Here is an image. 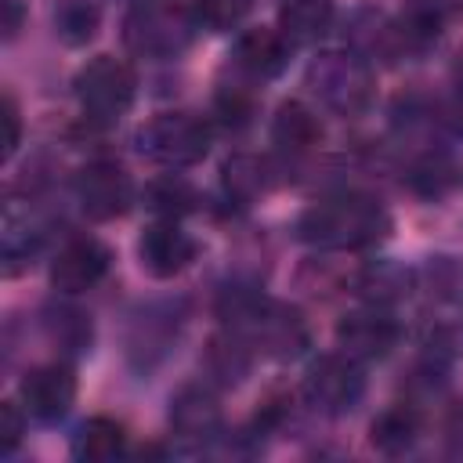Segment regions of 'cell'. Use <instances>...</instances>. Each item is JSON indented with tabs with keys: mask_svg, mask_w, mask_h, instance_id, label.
Masks as SVG:
<instances>
[{
	"mask_svg": "<svg viewBox=\"0 0 463 463\" xmlns=\"http://www.w3.org/2000/svg\"><path fill=\"white\" fill-rule=\"evenodd\" d=\"M293 232L315 250H369L391 235V213L373 195H333L311 203Z\"/></svg>",
	"mask_w": 463,
	"mask_h": 463,
	"instance_id": "obj_1",
	"label": "cell"
},
{
	"mask_svg": "<svg viewBox=\"0 0 463 463\" xmlns=\"http://www.w3.org/2000/svg\"><path fill=\"white\" fill-rule=\"evenodd\" d=\"M311 94L333 112V116H362L376 101V72L373 65L354 54L351 47L336 51H318L304 72Z\"/></svg>",
	"mask_w": 463,
	"mask_h": 463,
	"instance_id": "obj_2",
	"label": "cell"
},
{
	"mask_svg": "<svg viewBox=\"0 0 463 463\" xmlns=\"http://www.w3.org/2000/svg\"><path fill=\"white\" fill-rule=\"evenodd\" d=\"M213 130L195 112H159L137 130V152L166 170L195 166L210 156Z\"/></svg>",
	"mask_w": 463,
	"mask_h": 463,
	"instance_id": "obj_3",
	"label": "cell"
},
{
	"mask_svg": "<svg viewBox=\"0 0 463 463\" xmlns=\"http://www.w3.org/2000/svg\"><path fill=\"white\" fill-rule=\"evenodd\" d=\"M72 94L90 123H116L130 112L137 98V76L127 61L112 54H98L76 72Z\"/></svg>",
	"mask_w": 463,
	"mask_h": 463,
	"instance_id": "obj_4",
	"label": "cell"
},
{
	"mask_svg": "<svg viewBox=\"0 0 463 463\" xmlns=\"http://www.w3.org/2000/svg\"><path fill=\"white\" fill-rule=\"evenodd\" d=\"M192 29H199L192 14L166 4L137 0L123 18V43L141 58H174L188 47Z\"/></svg>",
	"mask_w": 463,
	"mask_h": 463,
	"instance_id": "obj_5",
	"label": "cell"
},
{
	"mask_svg": "<svg viewBox=\"0 0 463 463\" xmlns=\"http://www.w3.org/2000/svg\"><path fill=\"white\" fill-rule=\"evenodd\" d=\"M300 394L322 416H344V412H351L362 402V394H365L362 362L347 358L344 351L318 354L307 365L304 380H300Z\"/></svg>",
	"mask_w": 463,
	"mask_h": 463,
	"instance_id": "obj_6",
	"label": "cell"
},
{
	"mask_svg": "<svg viewBox=\"0 0 463 463\" xmlns=\"http://www.w3.org/2000/svg\"><path fill=\"white\" fill-rule=\"evenodd\" d=\"M184 326V307L181 300H156V304H145L134 322H130V333H127V362L134 373H152L170 351H174V340Z\"/></svg>",
	"mask_w": 463,
	"mask_h": 463,
	"instance_id": "obj_7",
	"label": "cell"
},
{
	"mask_svg": "<svg viewBox=\"0 0 463 463\" xmlns=\"http://www.w3.org/2000/svg\"><path fill=\"white\" fill-rule=\"evenodd\" d=\"M76 203L90 221H116L134 206V181L119 163L94 159L76 174Z\"/></svg>",
	"mask_w": 463,
	"mask_h": 463,
	"instance_id": "obj_8",
	"label": "cell"
},
{
	"mask_svg": "<svg viewBox=\"0 0 463 463\" xmlns=\"http://www.w3.org/2000/svg\"><path fill=\"white\" fill-rule=\"evenodd\" d=\"M402 340V326L391 307H365L351 311L336 322V347L354 362H380Z\"/></svg>",
	"mask_w": 463,
	"mask_h": 463,
	"instance_id": "obj_9",
	"label": "cell"
},
{
	"mask_svg": "<svg viewBox=\"0 0 463 463\" xmlns=\"http://www.w3.org/2000/svg\"><path fill=\"white\" fill-rule=\"evenodd\" d=\"M170 430L188 449H206L210 441H217L224 430V412L217 394L203 383H184L170 398Z\"/></svg>",
	"mask_w": 463,
	"mask_h": 463,
	"instance_id": "obj_10",
	"label": "cell"
},
{
	"mask_svg": "<svg viewBox=\"0 0 463 463\" xmlns=\"http://www.w3.org/2000/svg\"><path fill=\"white\" fill-rule=\"evenodd\" d=\"M109 268H112V250L101 239H94V235H76V239H69L54 253V260H51V286L58 293L76 297V293L94 289L109 275Z\"/></svg>",
	"mask_w": 463,
	"mask_h": 463,
	"instance_id": "obj_11",
	"label": "cell"
},
{
	"mask_svg": "<svg viewBox=\"0 0 463 463\" xmlns=\"http://www.w3.org/2000/svg\"><path fill=\"white\" fill-rule=\"evenodd\" d=\"M18 398H22V409L40 420V423H54L61 420L72 402H76V373L69 362H47V365H36L22 376L18 383Z\"/></svg>",
	"mask_w": 463,
	"mask_h": 463,
	"instance_id": "obj_12",
	"label": "cell"
},
{
	"mask_svg": "<svg viewBox=\"0 0 463 463\" xmlns=\"http://www.w3.org/2000/svg\"><path fill=\"white\" fill-rule=\"evenodd\" d=\"M199 253V242L177 224V221H156L141 232L137 239V257H141V268L152 275V279H174L181 275L184 268H192Z\"/></svg>",
	"mask_w": 463,
	"mask_h": 463,
	"instance_id": "obj_13",
	"label": "cell"
},
{
	"mask_svg": "<svg viewBox=\"0 0 463 463\" xmlns=\"http://www.w3.org/2000/svg\"><path fill=\"white\" fill-rule=\"evenodd\" d=\"M344 36H347V47L354 54H362L369 65L373 61H383V65H394L405 58V47H402V33H398V18L376 11V7H358L347 14L344 22Z\"/></svg>",
	"mask_w": 463,
	"mask_h": 463,
	"instance_id": "obj_14",
	"label": "cell"
},
{
	"mask_svg": "<svg viewBox=\"0 0 463 463\" xmlns=\"http://www.w3.org/2000/svg\"><path fill=\"white\" fill-rule=\"evenodd\" d=\"M47 242V224L18 199H11L4 206V232H0V257H4V275H22L25 268H33V260L40 257Z\"/></svg>",
	"mask_w": 463,
	"mask_h": 463,
	"instance_id": "obj_15",
	"label": "cell"
},
{
	"mask_svg": "<svg viewBox=\"0 0 463 463\" xmlns=\"http://www.w3.org/2000/svg\"><path fill=\"white\" fill-rule=\"evenodd\" d=\"M420 275L402 264V260H391V257H376V260H365L354 275H351V289L369 304V307H394L402 300L412 297Z\"/></svg>",
	"mask_w": 463,
	"mask_h": 463,
	"instance_id": "obj_16",
	"label": "cell"
},
{
	"mask_svg": "<svg viewBox=\"0 0 463 463\" xmlns=\"http://www.w3.org/2000/svg\"><path fill=\"white\" fill-rule=\"evenodd\" d=\"M289 51H293V43L279 29L257 25V29L239 33V40L232 47V61L250 80H275L289 65Z\"/></svg>",
	"mask_w": 463,
	"mask_h": 463,
	"instance_id": "obj_17",
	"label": "cell"
},
{
	"mask_svg": "<svg viewBox=\"0 0 463 463\" xmlns=\"http://www.w3.org/2000/svg\"><path fill=\"white\" fill-rule=\"evenodd\" d=\"M271 145L286 156H307L322 141V119L304 101H282L271 116Z\"/></svg>",
	"mask_w": 463,
	"mask_h": 463,
	"instance_id": "obj_18",
	"label": "cell"
},
{
	"mask_svg": "<svg viewBox=\"0 0 463 463\" xmlns=\"http://www.w3.org/2000/svg\"><path fill=\"white\" fill-rule=\"evenodd\" d=\"M40 322H43L47 340L61 354H72L76 358V354H87L90 344H94V322H90V315L80 311V307H72V304H47L43 315H40Z\"/></svg>",
	"mask_w": 463,
	"mask_h": 463,
	"instance_id": "obj_19",
	"label": "cell"
},
{
	"mask_svg": "<svg viewBox=\"0 0 463 463\" xmlns=\"http://www.w3.org/2000/svg\"><path fill=\"white\" fill-rule=\"evenodd\" d=\"M333 0H286L279 7V33L293 43V47H304V43H315L329 33L333 25Z\"/></svg>",
	"mask_w": 463,
	"mask_h": 463,
	"instance_id": "obj_20",
	"label": "cell"
},
{
	"mask_svg": "<svg viewBox=\"0 0 463 463\" xmlns=\"http://www.w3.org/2000/svg\"><path fill=\"white\" fill-rule=\"evenodd\" d=\"M369 441L380 456H405L420 441V412L412 405H391L369 423Z\"/></svg>",
	"mask_w": 463,
	"mask_h": 463,
	"instance_id": "obj_21",
	"label": "cell"
},
{
	"mask_svg": "<svg viewBox=\"0 0 463 463\" xmlns=\"http://www.w3.org/2000/svg\"><path fill=\"white\" fill-rule=\"evenodd\" d=\"M127 452V430L109 416H90L72 434V456L83 463H112Z\"/></svg>",
	"mask_w": 463,
	"mask_h": 463,
	"instance_id": "obj_22",
	"label": "cell"
},
{
	"mask_svg": "<svg viewBox=\"0 0 463 463\" xmlns=\"http://www.w3.org/2000/svg\"><path fill=\"white\" fill-rule=\"evenodd\" d=\"M268 181H271L268 177V163L257 159V156H250V152H235V156H228L221 163V188L239 206L257 203L268 192Z\"/></svg>",
	"mask_w": 463,
	"mask_h": 463,
	"instance_id": "obj_23",
	"label": "cell"
},
{
	"mask_svg": "<svg viewBox=\"0 0 463 463\" xmlns=\"http://www.w3.org/2000/svg\"><path fill=\"white\" fill-rule=\"evenodd\" d=\"M145 206L163 221H181L199 206V192L181 174H163L145 184Z\"/></svg>",
	"mask_w": 463,
	"mask_h": 463,
	"instance_id": "obj_24",
	"label": "cell"
},
{
	"mask_svg": "<svg viewBox=\"0 0 463 463\" xmlns=\"http://www.w3.org/2000/svg\"><path fill=\"white\" fill-rule=\"evenodd\" d=\"M250 340L235 329L228 333H217L206 347V373L217 380V383H239L246 373H250Z\"/></svg>",
	"mask_w": 463,
	"mask_h": 463,
	"instance_id": "obj_25",
	"label": "cell"
},
{
	"mask_svg": "<svg viewBox=\"0 0 463 463\" xmlns=\"http://www.w3.org/2000/svg\"><path fill=\"white\" fill-rule=\"evenodd\" d=\"M101 11L94 0H61L54 11V36L65 47H83L98 36Z\"/></svg>",
	"mask_w": 463,
	"mask_h": 463,
	"instance_id": "obj_26",
	"label": "cell"
},
{
	"mask_svg": "<svg viewBox=\"0 0 463 463\" xmlns=\"http://www.w3.org/2000/svg\"><path fill=\"white\" fill-rule=\"evenodd\" d=\"M427 286L430 300L441 307H463V264L456 257H430L423 271H416Z\"/></svg>",
	"mask_w": 463,
	"mask_h": 463,
	"instance_id": "obj_27",
	"label": "cell"
},
{
	"mask_svg": "<svg viewBox=\"0 0 463 463\" xmlns=\"http://www.w3.org/2000/svg\"><path fill=\"white\" fill-rule=\"evenodd\" d=\"M398 33H402L405 58L423 54L441 40V11L430 4H416L405 14H398Z\"/></svg>",
	"mask_w": 463,
	"mask_h": 463,
	"instance_id": "obj_28",
	"label": "cell"
},
{
	"mask_svg": "<svg viewBox=\"0 0 463 463\" xmlns=\"http://www.w3.org/2000/svg\"><path fill=\"white\" fill-rule=\"evenodd\" d=\"M253 0H192V18L199 29L228 33L250 14Z\"/></svg>",
	"mask_w": 463,
	"mask_h": 463,
	"instance_id": "obj_29",
	"label": "cell"
},
{
	"mask_svg": "<svg viewBox=\"0 0 463 463\" xmlns=\"http://www.w3.org/2000/svg\"><path fill=\"white\" fill-rule=\"evenodd\" d=\"M253 109H257V98L246 83H221V90L213 94V112L232 130L246 127L253 119Z\"/></svg>",
	"mask_w": 463,
	"mask_h": 463,
	"instance_id": "obj_30",
	"label": "cell"
},
{
	"mask_svg": "<svg viewBox=\"0 0 463 463\" xmlns=\"http://www.w3.org/2000/svg\"><path fill=\"white\" fill-rule=\"evenodd\" d=\"M409 184H412L416 195L438 199V195H445V192L452 188V166H449L445 159H438V156L420 159V163L409 170Z\"/></svg>",
	"mask_w": 463,
	"mask_h": 463,
	"instance_id": "obj_31",
	"label": "cell"
},
{
	"mask_svg": "<svg viewBox=\"0 0 463 463\" xmlns=\"http://www.w3.org/2000/svg\"><path fill=\"white\" fill-rule=\"evenodd\" d=\"M25 409L14 405V402H4L0 405V452L11 456L18 445H22V434H25Z\"/></svg>",
	"mask_w": 463,
	"mask_h": 463,
	"instance_id": "obj_32",
	"label": "cell"
},
{
	"mask_svg": "<svg viewBox=\"0 0 463 463\" xmlns=\"http://www.w3.org/2000/svg\"><path fill=\"white\" fill-rule=\"evenodd\" d=\"M0 119H4V159H11L22 145V112L11 94H4V101H0Z\"/></svg>",
	"mask_w": 463,
	"mask_h": 463,
	"instance_id": "obj_33",
	"label": "cell"
},
{
	"mask_svg": "<svg viewBox=\"0 0 463 463\" xmlns=\"http://www.w3.org/2000/svg\"><path fill=\"white\" fill-rule=\"evenodd\" d=\"M0 29H4V40H14L25 25V4L22 0H0Z\"/></svg>",
	"mask_w": 463,
	"mask_h": 463,
	"instance_id": "obj_34",
	"label": "cell"
},
{
	"mask_svg": "<svg viewBox=\"0 0 463 463\" xmlns=\"http://www.w3.org/2000/svg\"><path fill=\"white\" fill-rule=\"evenodd\" d=\"M445 449H449V456L463 459V405H456L445 420Z\"/></svg>",
	"mask_w": 463,
	"mask_h": 463,
	"instance_id": "obj_35",
	"label": "cell"
},
{
	"mask_svg": "<svg viewBox=\"0 0 463 463\" xmlns=\"http://www.w3.org/2000/svg\"><path fill=\"white\" fill-rule=\"evenodd\" d=\"M452 83H456V90L463 94V58L456 61V69H452Z\"/></svg>",
	"mask_w": 463,
	"mask_h": 463,
	"instance_id": "obj_36",
	"label": "cell"
}]
</instances>
